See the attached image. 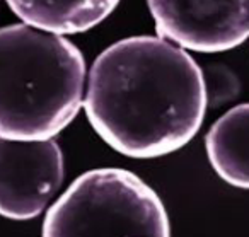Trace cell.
<instances>
[{"mask_svg": "<svg viewBox=\"0 0 249 237\" xmlns=\"http://www.w3.org/2000/svg\"><path fill=\"white\" fill-rule=\"evenodd\" d=\"M84 108L118 154L162 157L184 147L203 123V73L186 50L159 36L121 39L94 60Z\"/></svg>", "mask_w": 249, "mask_h": 237, "instance_id": "cell-1", "label": "cell"}, {"mask_svg": "<svg viewBox=\"0 0 249 237\" xmlns=\"http://www.w3.org/2000/svg\"><path fill=\"white\" fill-rule=\"evenodd\" d=\"M86 60L62 35L0 28V138L50 140L84 104Z\"/></svg>", "mask_w": 249, "mask_h": 237, "instance_id": "cell-2", "label": "cell"}, {"mask_svg": "<svg viewBox=\"0 0 249 237\" xmlns=\"http://www.w3.org/2000/svg\"><path fill=\"white\" fill-rule=\"evenodd\" d=\"M43 237H171L157 193L124 169L79 176L48 210Z\"/></svg>", "mask_w": 249, "mask_h": 237, "instance_id": "cell-3", "label": "cell"}, {"mask_svg": "<svg viewBox=\"0 0 249 237\" xmlns=\"http://www.w3.org/2000/svg\"><path fill=\"white\" fill-rule=\"evenodd\" d=\"M159 38L196 53L229 52L249 36V0H147Z\"/></svg>", "mask_w": 249, "mask_h": 237, "instance_id": "cell-4", "label": "cell"}, {"mask_svg": "<svg viewBox=\"0 0 249 237\" xmlns=\"http://www.w3.org/2000/svg\"><path fill=\"white\" fill-rule=\"evenodd\" d=\"M63 154L50 140L0 138V215L36 219L63 182Z\"/></svg>", "mask_w": 249, "mask_h": 237, "instance_id": "cell-5", "label": "cell"}, {"mask_svg": "<svg viewBox=\"0 0 249 237\" xmlns=\"http://www.w3.org/2000/svg\"><path fill=\"white\" fill-rule=\"evenodd\" d=\"M24 24L55 35H79L104 21L120 0H5Z\"/></svg>", "mask_w": 249, "mask_h": 237, "instance_id": "cell-6", "label": "cell"}, {"mask_svg": "<svg viewBox=\"0 0 249 237\" xmlns=\"http://www.w3.org/2000/svg\"><path fill=\"white\" fill-rule=\"evenodd\" d=\"M205 148L220 179L249 189V103L229 109L212 125Z\"/></svg>", "mask_w": 249, "mask_h": 237, "instance_id": "cell-7", "label": "cell"}, {"mask_svg": "<svg viewBox=\"0 0 249 237\" xmlns=\"http://www.w3.org/2000/svg\"><path fill=\"white\" fill-rule=\"evenodd\" d=\"M201 73H203L207 104H210V108H218L229 103L241 91L237 75L229 67L213 63L205 72L201 70Z\"/></svg>", "mask_w": 249, "mask_h": 237, "instance_id": "cell-8", "label": "cell"}]
</instances>
